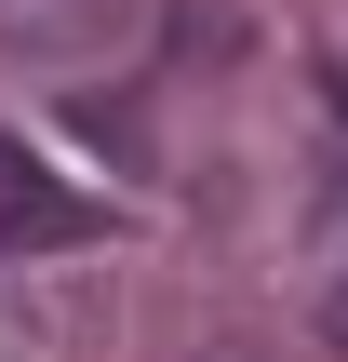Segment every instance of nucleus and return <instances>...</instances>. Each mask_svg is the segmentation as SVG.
I'll return each mask as SVG.
<instances>
[{"mask_svg":"<svg viewBox=\"0 0 348 362\" xmlns=\"http://www.w3.org/2000/svg\"><path fill=\"white\" fill-rule=\"evenodd\" d=\"M107 215L80 202V188H54L13 134H0V255H67V242H94Z\"/></svg>","mask_w":348,"mask_h":362,"instance_id":"1","label":"nucleus"},{"mask_svg":"<svg viewBox=\"0 0 348 362\" xmlns=\"http://www.w3.org/2000/svg\"><path fill=\"white\" fill-rule=\"evenodd\" d=\"M121 27H134V0H0V40L13 54H94Z\"/></svg>","mask_w":348,"mask_h":362,"instance_id":"2","label":"nucleus"},{"mask_svg":"<svg viewBox=\"0 0 348 362\" xmlns=\"http://www.w3.org/2000/svg\"><path fill=\"white\" fill-rule=\"evenodd\" d=\"M322 322H335V349H348V282H335V309H322Z\"/></svg>","mask_w":348,"mask_h":362,"instance_id":"3","label":"nucleus"}]
</instances>
